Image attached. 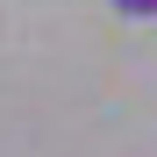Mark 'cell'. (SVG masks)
<instances>
[{"label":"cell","mask_w":157,"mask_h":157,"mask_svg":"<svg viewBox=\"0 0 157 157\" xmlns=\"http://www.w3.org/2000/svg\"><path fill=\"white\" fill-rule=\"evenodd\" d=\"M121 14H157V0H114Z\"/></svg>","instance_id":"1"}]
</instances>
